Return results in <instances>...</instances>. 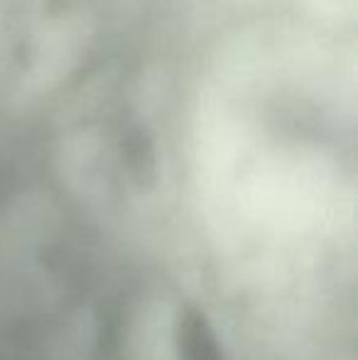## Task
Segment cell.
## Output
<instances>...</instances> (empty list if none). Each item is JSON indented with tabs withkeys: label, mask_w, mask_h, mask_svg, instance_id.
<instances>
[{
	"label": "cell",
	"mask_w": 358,
	"mask_h": 360,
	"mask_svg": "<svg viewBox=\"0 0 358 360\" xmlns=\"http://www.w3.org/2000/svg\"><path fill=\"white\" fill-rule=\"evenodd\" d=\"M179 360H224L214 331L199 311L189 309L179 316L177 326Z\"/></svg>",
	"instance_id": "6da1fadb"
}]
</instances>
